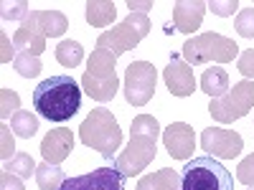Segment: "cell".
I'll return each mask as SVG.
<instances>
[{
    "label": "cell",
    "mask_w": 254,
    "mask_h": 190,
    "mask_svg": "<svg viewBox=\"0 0 254 190\" xmlns=\"http://www.w3.org/2000/svg\"><path fill=\"white\" fill-rule=\"evenodd\" d=\"M165 87L173 96H190L196 89V76H193V66H188L186 61H181L178 53L171 56V63L163 71Z\"/></svg>",
    "instance_id": "cell-12"
},
{
    "label": "cell",
    "mask_w": 254,
    "mask_h": 190,
    "mask_svg": "<svg viewBox=\"0 0 254 190\" xmlns=\"http://www.w3.org/2000/svg\"><path fill=\"white\" fill-rule=\"evenodd\" d=\"M81 142L97 150L104 160H115L122 144V130L110 109H92L79 127Z\"/></svg>",
    "instance_id": "cell-3"
},
{
    "label": "cell",
    "mask_w": 254,
    "mask_h": 190,
    "mask_svg": "<svg viewBox=\"0 0 254 190\" xmlns=\"http://www.w3.org/2000/svg\"><path fill=\"white\" fill-rule=\"evenodd\" d=\"M36 183L41 190H61V185L66 183V175L59 165H51V162H41L36 167Z\"/></svg>",
    "instance_id": "cell-21"
},
{
    "label": "cell",
    "mask_w": 254,
    "mask_h": 190,
    "mask_svg": "<svg viewBox=\"0 0 254 190\" xmlns=\"http://www.w3.org/2000/svg\"><path fill=\"white\" fill-rule=\"evenodd\" d=\"M147 33H150V18L145 13H130L122 23L104 31L97 38V48H107L115 56H122L127 51H132Z\"/></svg>",
    "instance_id": "cell-6"
},
{
    "label": "cell",
    "mask_w": 254,
    "mask_h": 190,
    "mask_svg": "<svg viewBox=\"0 0 254 190\" xmlns=\"http://www.w3.org/2000/svg\"><path fill=\"white\" fill-rule=\"evenodd\" d=\"M36 162H33V157L28 155V152H18V155H13L8 162H5V170L8 173H13V175H18L20 180H28L31 175H36Z\"/></svg>",
    "instance_id": "cell-24"
},
{
    "label": "cell",
    "mask_w": 254,
    "mask_h": 190,
    "mask_svg": "<svg viewBox=\"0 0 254 190\" xmlns=\"http://www.w3.org/2000/svg\"><path fill=\"white\" fill-rule=\"evenodd\" d=\"M0 44H3V56H0V61L8 63V61H10V56H13V51H15V46H10V41H8V36H5V33H0Z\"/></svg>",
    "instance_id": "cell-35"
},
{
    "label": "cell",
    "mask_w": 254,
    "mask_h": 190,
    "mask_svg": "<svg viewBox=\"0 0 254 190\" xmlns=\"http://www.w3.org/2000/svg\"><path fill=\"white\" fill-rule=\"evenodd\" d=\"M237 178H239V183H244V185H249V188L254 185V152L239 162V167H237Z\"/></svg>",
    "instance_id": "cell-30"
},
{
    "label": "cell",
    "mask_w": 254,
    "mask_h": 190,
    "mask_svg": "<svg viewBox=\"0 0 254 190\" xmlns=\"http://www.w3.org/2000/svg\"><path fill=\"white\" fill-rule=\"evenodd\" d=\"M158 137H160L158 119L150 117V114H137L130 124V142H127V147L115 157V167L125 178H132V175L142 173L145 167L155 160Z\"/></svg>",
    "instance_id": "cell-2"
},
{
    "label": "cell",
    "mask_w": 254,
    "mask_h": 190,
    "mask_svg": "<svg viewBox=\"0 0 254 190\" xmlns=\"http://www.w3.org/2000/svg\"><path fill=\"white\" fill-rule=\"evenodd\" d=\"M84 58V48L79 41H61V44L56 46V61L61 63V66H66V69H74L79 66Z\"/></svg>",
    "instance_id": "cell-22"
},
{
    "label": "cell",
    "mask_w": 254,
    "mask_h": 190,
    "mask_svg": "<svg viewBox=\"0 0 254 190\" xmlns=\"http://www.w3.org/2000/svg\"><path fill=\"white\" fill-rule=\"evenodd\" d=\"M0 15L3 20H15V18H28V3L26 0H18V3H3L0 5Z\"/></svg>",
    "instance_id": "cell-28"
},
{
    "label": "cell",
    "mask_w": 254,
    "mask_h": 190,
    "mask_svg": "<svg viewBox=\"0 0 254 190\" xmlns=\"http://www.w3.org/2000/svg\"><path fill=\"white\" fill-rule=\"evenodd\" d=\"M252 109H254V81H249V79L234 84V89H229L219 99H211V104H208L211 117L221 124L237 122V119L247 117Z\"/></svg>",
    "instance_id": "cell-7"
},
{
    "label": "cell",
    "mask_w": 254,
    "mask_h": 190,
    "mask_svg": "<svg viewBox=\"0 0 254 190\" xmlns=\"http://www.w3.org/2000/svg\"><path fill=\"white\" fill-rule=\"evenodd\" d=\"M74 150V132L66 130V127H59V130H51L44 142H41V155H44V162L51 165H61Z\"/></svg>",
    "instance_id": "cell-13"
},
{
    "label": "cell",
    "mask_w": 254,
    "mask_h": 190,
    "mask_svg": "<svg viewBox=\"0 0 254 190\" xmlns=\"http://www.w3.org/2000/svg\"><path fill=\"white\" fill-rule=\"evenodd\" d=\"M20 109V96L15 94V92H10V89H0V117L3 119H8L10 114H15Z\"/></svg>",
    "instance_id": "cell-26"
},
{
    "label": "cell",
    "mask_w": 254,
    "mask_h": 190,
    "mask_svg": "<svg viewBox=\"0 0 254 190\" xmlns=\"http://www.w3.org/2000/svg\"><path fill=\"white\" fill-rule=\"evenodd\" d=\"M206 13V3L201 0H181L173 5V23L181 33H196Z\"/></svg>",
    "instance_id": "cell-14"
},
{
    "label": "cell",
    "mask_w": 254,
    "mask_h": 190,
    "mask_svg": "<svg viewBox=\"0 0 254 190\" xmlns=\"http://www.w3.org/2000/svg\"><path fill=\"white\" fill-rule=\"evenodd\" d=\"M206 8H208L211 13H214V15L226 18V15H234V13H237L239 3H237V0H208Z\"/></svg>",
    "instance_id": "cell-29"
},
{
    "label": "cell",
    "mask_w": 254,
    "mask_h": 190,
    "mask_svg": "<svg viewBox=\"0 0 254 190\" xmlns=\"http://www.w3.org/2000/svg\"><path fill=\"white\" fill-rule=\"evenodd\" d=\"M237 69H239L242 76H247L249 81H254V48H247L244 53H239Z\"/></svg>",
    "instance_id": "cell-31"
},
{
    "label": "cell",
    "mask_w": 254,
    "mask_h": 190,
    "mask_svg": "<svg viewBox=\"0 0 254 190\" xmlns=\"http://www.w3.org/2000/svg\"><path fill=\"white\" fill-rule=\"evenodd\" d=\"M13 66H15V71L23 79H33V76L41 74V69H44V66H41V61H38V56H33L28 51H20L15 56V61H13Z\"/></svg>",
    "instance_id": "cell-25"
},
{
    "label": "cell",
    "mask_w": 254,
    "mask_h": 190,
    "mask_svg": "<svg viewBox=\"0 0 254 190\" xmlns=\"http://www.w3.org/2000/svg\"><path fill=\"white\" fill-rule=\"evenodd\" d=\"M33 107L44 119L64 124L81 109V89L69 74L49 76L33 89Z\"/></svg>",
    "instance_id": "cell-1"
},
{
    "label": "cell",
    "mask_w": 254,
    "mask_h": 190,
    "mask_svg": "<svg viewBox=\"0 0 254 190\" xmlns=\"http://www.w3.org/2000/svg\"><path fill=\"white\" fill-rule=\"evenodd\" d=\"M201 92H206L211 99L224 96L229 92V74L224 69H216V66L206 69L201 76Z\"/></svg>",
    "instance_id": "cell-20"
},
{
    "label": "cell",
    "mask_w": 254,
    "mask_h": 190,
    "mask_svg": "<svg viewBox=\"0 0 254 190\" xmlns=\"http://www.w3.org/2000/svg\"><path fill=\"white\" fill-rule=\"evenodd\" d=\"M231 173L216 157H193L181 173V190H231Z\"/></svg>",
    "instance_id": "cell-5"
},
{
    "label": "cell",
    "mask_w": 254,
    "mask_h": 190,
    "mask_svg": "<svg viewBox=\"0 0 254 190\" xmlns=\"http://www.w3.org/2000/svg\"><path fill=\"white\" fill-rule=\"evenodd\" d=\"M0 190H26V188H23V180H20L18 175L5 170L3 175H0Z\"/></svg>",
    "instance_id": "cell-33"
},
{
    "label": "cell",
    "mask_w": 254,
    "mask_h": 190,
    "mask_svg": "<svg viewBox=\"0 0 254 190\" xmlns=\"http://www.w3.org/2000/svg\"><path fill=\"white\" fill-rule=\"evenodd\" d=\"M61 190H125V175L117 167H97L87 175L66 178Z\"/></svg>",
    "instance_id": "cell-10"
},
{
    "label": "cell",
    "mask_w": 254,
    "mask_h": 190,
    "mask_svg": "<svg viewBox=\"0 0 254 190\" xmlns=\"http://www.w3.org/2000/svg\"><path fill=\"white\" fill-rule=\"evenodd\" d=\"M237 33L242 38H254V5L252 8H244L237 15Z\"/></svg>",
    "instance_id": "cell-27"
},
{
    "label": "cell",
    "mask_w": 254,
    "mask_h": 190,
    "mask_svg": "<svg viewBox=\"0 0 254 190\" xmlns=\"http://www.w3.org/2000/svg\"><path fill=\"white\" fill-rule=\"evenodd\" d=\"M127 8H130V13H145L153 8V0H142V3H135V0H127Z\"/></svg>",
    "instance_id": "cell-34"
},
{
    "label": "cell",
    "mask_w": 254,
    "mask_h": 190,
    "mask_svg": "<svg viewBox=\"0 0 254 190\" xmlns=\"http://www.w3.org/2000/svg\"><path fill=\"white\" fill-rule=\"evenodd\" d=\"M84 8H87V23L94 26V28L110 26L117 18V5L112 3V0H89Z\"/></svg>",
    "instance_id": "cell-19"
},
{
    "label": "cell",
    "mask_w": 254,
    "mask_h": 190,
    "mask_svg": "<svg viewBox=\"0 0 254 190\" xmlns=\"http://www.w3.org/2000/svg\"><path fill=\"white\" fill-rule=\"evenodd\" d=\"M0 135H3V142H0V147H3V150H0V157H3L5 162L10 160V155H13V150H15V144H13V135H10V127L3 122L0 124Z\"/></svg>",
    "instance_id": "cell-32"
},
{
    "label": "cell",
    "mask_w": 254,
    "mask_h": 190,
    "mask_svg": "<svg viewBox=\"0 0 254 190\" xmlns=\"http://www.w3.org/2000/svg\"><path fill=\"white\" fill-rule=\"evenodd\" d=\"M158 69L147 61H132L125 71V99L132 107H145L155 94Z\"/></svg>",
    "instance_id": "cell-8"
},
{
    "label": "cell",
    "mask_w": 254,
    "mask_h": 190,
    "mask_svg": "<svg viewBox=\"0 0 254 190\" xmlns=\"http://www.w3.org/2000/svg\"><path fill=\"white\" fill-rule=\"evenodd\" d=\"M201 150L208 157L216 160H234L244 150V140L234 130H221V127H208L201 132Z\"/></svg>",
    "instance_id": "cell-9"
},
{
    "label": "cell",
    "mask_w": 254,
    "mask_h": 190,
    "mask_svg": "<svg viewBox=\"0 0 254 190\" xmlns=\"http://www.w3.org/2000/svg\"><path fill=\"white\" fill-rule=\"evenodd\" d=\"M13 46H15V48H23V51L33 53V56H41V53H44V48H46V36L41 33V28H38V23H36L33 10H31L28 18L23 20V26L15 31V36H13Z\"/></svg>",
    "instance_id": "cell-15"
},
{
    "label": "cell",
    "mask_w": 254,
    "mask_h": 190,
    "mask_svg": "<svg viewBox=\"0 0 254 190\" xmlns=\"http://www.w3.org/2000/svg\"><path fill=\"white\" fill-rule=\"evenodd\" d=\"M163 144L168 155L173 160H188L196 150V135H193V127L186 124V122H173L163 130Z\"/></svg>",
    "instance_id": "cell-11"
},
{
    "label": "cell",
    "mask_w": 254,
    "mask_h": 190,
    "mask_svg": "<svg viewBox=\"0 0 254 190\" xmlns=\"http://www.w3.org/2000/svg\"><path fill=\"white\" fill-rule=\"evenodd\" d=\"M239 53V46L234 44L231 38L221 36V33H198L193 38H188L183 48H181V56L186 58L188 66H203V63H229L234 61Z\"/></svg>",
    "instance_id": "cell-4"
},
{
    "label": "cell",
    "mask_w": 254,
    "mask_h": 190,
    "mask_svg": "<svg viewBox=\"0 0 254 190\" xmlns=\"http://www.w3.org/2000/svg\"><path fill=\"white\" fill-rule=\"evenodd\" d=\"M81 89L87 92L94 101H112L117 89H120V79H117V74L115 76H92L89 71H84Z\"/></svg>",
    "instance_id": "cell-16"
},
{
    "label": "cell",
    "mask_w": 254,
    "mask_h": 190,
    "mask_svg": "<svg viewBox=\"0 0 254 190\" xmlns=\"http://www.w3.org/2000/svg\"><path fill=\"white\" fill-rule=\"evenodd\" d=\"M10 130L18 135V137H26L31 140L36 132H38V117L26 112V109H18L13 117H10Z\"/></svg>",
    "instance_id": "cell-23"
},
{
    "label": "cell",
    "mask_w": 254,
    "mask_h": 190,
    "mask_svg": "<svg viewBox=\"0 0 254 190\" xmlns=\"http://www.w3.org/2000/svg\"><path fill=\"white\" fill-rule=\"evenodd\" d=\"M137 190H181V175L171 167H163V170L140 178Z\"/></svg>",
    "instance_id": "cell-18"
},
{
    "label": "cell",
    "mask_w": 254,
    "mask_h": 190,
    "mask_svg": "<svg viewBox=\"0 0 254 190\" xmlns=\"http://www.w3.org/2000/svg\"><path fill=\"white\" fill-rule=\"evenodd\" d=\"M33 15H36V23H38L41 33L46 38H59L69 28V18L61 10H33Z\"/></svg>",
    "instance_id": "cell-17"
}]
</instances>
